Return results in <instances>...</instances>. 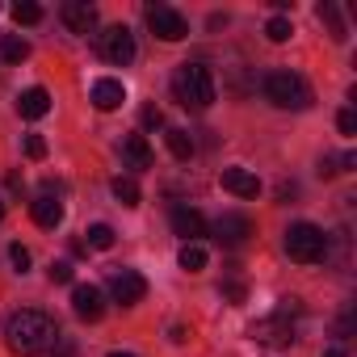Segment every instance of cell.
Returning a JSON list of instances; mask_svg holds the SVG:
<instances>
[{
    "mask_svg": "<svg viewBox=\"0 0 357 357\" xmlns=\"http://www.w3.org/2000/svg\"><path fill=\"white\" fill-rule=\"evenodd\" d=\"M55 340H59V328H55V319H51L47 311L26 307V311L9 315V324H5V344H9L17 357H38V353H47Z\"/></svg>",
    "mask_w": 357,
    "mask_h": 357,
    "instance_id": "1",
    "label": "cell"
},
{
    "mask_svg": "<svg viewBox=\"0 0 357 357\" xmlns=\"http://www.w3.org/2000/svg\"><path fill=\"white\" fill-rule=\"evenodd\" d=\"M172 97L185 109H211L215 101V76L202 63H181L172 72Z\"/></svg>",
    "mask_w": 357,
    "mask_h": 357,
    "instance_id": "2",
    "label": "cell"
},
{
    "mask_svg": "<svg viewBox=\"0 0 357 357\" xmlns=\"http://www.w3.org/2000/svg\"><path fill=\"white\" fill-rule=\"evenodd\" d=\"M265 97H269L278 109H307V105H311V84H307L298 72L278 68V72L265 76Z\"/></svg>",
    "mask_w": 357,
    "mask_h": 357,
    "instance_id": "3",
    "label": "cell"
},
{
    "mask_svg": "<svg viewBox=\"0 0 357 357\" xmlns=\"http://www.w3.org/2000/svg\"><path fill=\"white\" fill-rule=\"evenodd\" d=\"M286 252H290V261H298V265H319V261L328 257V236H324V227H315V223H294V227L286 231Z\"/></svg>",
    "mask_w": 357,
    "mask_h": 357,
    "instance_id": "4",
    "label": "cell"
},
{
    "mask_svg": "<svg viewBox=\"0 0 357 357\" xmlns=\"http://www.w3.org/2000/svg\"><path fill=\"white\" fill-rule=\"evenodd\" d=\"M143 17H147V30H151L155 38H164V43H181V38L190 34V22L176 13L172 5H147Z\"/></svg>",
    "mask_w": 357,
    "mask_h": 357,
    "instance_id": "5",
    "label": "cell"
},
{
    "mask_svg": "<svg viewBox=\"0 0 357 357\" xmlns=\"http://www.w3.org/2000/svg\"><path fill=\"white\" fill-rule=\"evenodd\" d=\"M97 51H101L105 63L126 68V63L135 59V34H130L126 26H109L105 34H97Z\"/></svg>",
    "mask_w": 357,
    "mask_h": 357,
    "instance_id": "6",
    "label": "cell"
},
{
    "mask_svg": "<svg viewBox=\"0 0 357 357\" xmlns=\"http://www.w3.org/2000/svg\"><path fill=\"white\" fill-rule=\"evenodd\" d=\"M105 282H109L114 303H122V307H135V303L147 294V282H143V273H135V269H109Z\"/></svg>",
    "mask_w": 357,
    "mask_h": 357,
    "instance_id": "7",
    "label": "cell"
},
{
    "mask_svg": "<svg viewBox=\"0 0 357 357\" xmlns=\"http://www.w3.org/2000/svg\"><path fill=\"white\" fill-rule=\"evenodd\" d=\"M248 336H252L257 344H273V349H282V344L294 340V324H290L286 315H265V319H257V324L248 328Z\"/></svg>",
    "mask_w": 357,
    "mask_h": 357,
    "instance_id": "8",
    "label": "cell"
},
{
    "mask_svg": "<svg viewBox=\"0 0 357 357\" xmlns=\"http://www.w3.org/2000/svg\"><path fill=\"white\" fill-rule=\"evenodd\" d=\"M168 219H172V231L181 236L185 244H198V240L206 236V219H202L194 206H172V215H168Z\"/></svg>",
    "mask_w": 357,
    "mask_h": 357,
    "instance_id": "9",
    "label": "cell"
},
{
    "mask_svg": "<svg viewBox=\"0 0 357 357\" xmlns=\"http://www.w3.org/2000/svg\"><path fill=\"white\" fill-rule=\"evenodd\" d=\"M215 236H219V244H227V248H240V244H248V236H252V219L248 215H223L219 223H215Z\"/></svg>",
    "mask_w": 357,
    "mask_h": 357,
    "instance_id": "10",
    "label": "cell"
},
{
    "mask_svg": "<svg viewBox=\"0 0 357 357\" xmlns=\"http://www.w3.org/2000/svg\"><path fill=\"white\" fill-rule=\"evenodd\" d=\"M59 17H63V26L72 34H93L97 30V9L89 5V0H68V5L59 9Z\"/></svg>",
    "mask_w": 357,
    "mask_h": 357,
    "instance_id": "11",
    "label": "cell"
},
{
    "mask_svg": "<svg viewBox=\"0 0 357 357\" xmlns=\"http://www.w3.org/2000/svg\"><path fill=\"white\" fill-rule=\"evenodd\" d=\"M30 215H34L38 227L55 231V227L63 223V202H59V194H38V198L30 202Z\"/></svg>",
    "mask_w": 357,
    "mask_h": 357,
    "instance_id": "12",
    "label": "cell"
},
{
    "mask_svg": "<svg viewBox=\"0 0 357 357\" xmlns=\"http://www.w3.org/2000/svg\"><path fill=\"white\" fill-rule=\"evenodd\" d=\"M72 307H76V315L89 319V324H97V319L105 315V298H101L97 286H76V290H72Z\"/></svg>",
    "mask_w": 357,
    "mask_h": 357,
    "instance_id": "13",
    "label": "cell"
},
{
    "mask_svg": "<svg viewBox=\"0 0 357 357\" xmlns=\"http://www.w3.org/2000/svg\"><path fill=\"white\" fill-rule=\"evenodd\" d=\"M219 181H223V190L236 194V198H257V194H261V181H257L248 168H223Z\"/></svg>",
    "mask_w": 357,
    "mask_h": 357,
    "instance_id": "14",
    "label": "cell"
},
{
    "mask_svg": "<svg viewBox=\"0 0 357 357\" xmlns=\"http://www.w3.org/2000/svg\"><path fill=\"white\" fill-rule=\"evenodd\" d=\"M17 114H22V118H30V122L47 118V114H51V93H47V89H38V84H34V89H26V93L17 97Z\"/></svg>",
    "mask_w": 357,
    "mask_h": 357,
    "instance_id": "15",
    "label": "cell"
},
{
    "mask_svg": "<svg viewBox=\"0 0 357 357\" xmlns=\"http://www.w3.org/2000/svg\"><path fill=\"white\" fill-rule=\"evenodd\" d=\"M122 160H126V168H135V172H143V168L155 164V155H151V147H147L143 135H126V139H122Z\"/></svg>",
    "mask_w": 357,
    "mask_h": 357,
    "instance_id": "16",
    "label": "cell"
},
{
    "mask_svg": "<svg viewBox=\"0 0 357 357\" xmlns=\"http://www.w3.org/2000/svg\"><path fill=\"white\" fill-rule=\"evenodd\" d=\"M122 101H126V89H122V80H109V76H105V80H97V84H93V105H97L101 114L118 109Z\"/></svg>",
    "mask_w": 357,
    "mask_h": 357,
    "instance_id": "17",
    "label": "cell"
},
{
    "mask_svg": "<svg viewBox=\"0 0 357 357\" xmlns=\"http://www.w3.org/2000/svg\"><path fill=\"white\" fill-rule=\"evenodd\" d=\"M206 261H211V257H206V248H202V244H181V252H176V265H181L185 273H202V269H206Z\"/></svg>",
    "mask_w": 357,
    "mask_h": 357,
    "instance_id": "18",
    "label": "cell"
},
{
    "mask_svg": "<svg viewBox=\"0 0 357 357\" xmlns=\"http://www.w3.org/2000/svg\"><path fill=\"white\" fill-rule=\"evenodd\" d=\"M164 143H168V151H172L176 160H190V155H194V135H190V130H181V126L164 130Z\"/></svg>",
    "mask_w": 357,
    "mask_h": 357,
    "instance_id": "19",
    "label": "cell"
},
{
    "mask_svg": "<svg viewBox=\"0 0 357 357\" xmlns=\"http://www.w3.org/2000/svg\"><path fill=\"white\" fill-rule=\"evenodd\" d=\"M0 59H5V63H26L30 59V43L17 38V34H5V38H0Z\"/></svg>",
    "mask_w": 357,
    "mask_h": 357,
    "instance_id": "20",
    "label": "cell"
},
{
    "mask_svg": "<svg viewBox=\"0 0 357 357\" xmlns=\"http://www.w3.org/2000/svg\"><path fill=\"white\" fill-rule=\"evenodd\" d=\"M109 190H114V198H118L122 206H139V198H143L135 176H114V185H109Z\"/></svg>",
    "mask_w": 357,
    "mask_h": 357,
    "instance_id": "21",
    "label": "cell"
},
{
    "mask_svg": "<svg viewBox=\"0 0 357 357\" xmlns=\"http://www.w3.org/2000/svg\"><path fill=\"white\" fill-rule=\"evenodd\" d=\"M84 236H89V240H84V248H97V252L114 248V227H109V223H93Z\"/></svg>",
    "mask_w": 357,
    "mask_h": 357,
    "instance_id": "22",
    "label": "cell"
},
{
    "mask_svg": "<svg viewBox=\"0 0 357 357\" xmlns=\"http://www.w3.org/2000/svg\"><path fill=\"white\" fill-rule=\"evenodd\" d=\"M13 22L17 26H38L43 22V5H34V0H17V5H13Z\"/></svg>",
    "mask_w": 357,
    "mask_h": 357,
    "instance_id": "23",
    "label": "cell"
},
{
    "mask_svg": "<svg viewBox=\"0 0 357 357\" xmlns=\"http://www.w3.org/2000/svg\"><path fill=\"white\" fill-rule=\"evenodd\" d=\"M265 34H269V43H286V38L294 34V26H290V17H282V13H278V17H269V22H265Z\"/></svg>",
    "mask_w": 357,
    "mask_h": 357,
    "instance_id": "24",
    "label": "cell"
},
{
    "mask_svg": "<svg viewBox=\"0 0 357 357\" xmlns=\"http://www.w3.org/2000/svg\"><path fill=\"white\" fill-rule=\"evenodd\" d=\"M319 22H328V30H332V38H336V43L344 38V26H340V13H336V5H319Z\"/></svg>",
    "mask_w": 357,
    "mask_h": 357,
    "instance_id": "25",
    "label": "cell"
},
{
    "mask_svg": "<svg viewBox=\"0 0 357 357\" xmlns=\"http://www.w3.org/2000/svg\"><path fill=\"white\" fill-rule=\"evenodd\" d=\"M47 278H51V282H59V286H68V282H72V265H68V261H51Z\"/></svg>",
    "mask_w": 357,
    "mask_h": 357,
    "instance_id": "26",
    "label": "cell"
},
{
    "mask_svg": "<svg viewBox=\"0 0 357 357\" xmlns=\"http://www.w3.org/2000/svg\"><path fill=\"white\" fill-rule=\"evenodd\" d=\"M26 155L30 160H43L47 155V139L43 135H26Z\"/></svg>",
    "mask_w": 357,
    "mask_h": 357,
    "instance_id": "27",
    "label": "cell"
},
{
    "mask_svg": "<svg viewBox=\"0 0 357 357\" xmlns=\"http://www.w3.org/2000/svg\"><path fill=\"white\" fill-rule=\"evenodd\" d=\"M9 261H13V269H17V273H26V269H30V252H26L22 244H9Z\"/></svg>",
    "mask_w": 357,
    "mask_h": 357,
    "instance_id": "28",
    "label": "cell"
},
{
    "mask_svg": "<svg viewBox=\"0 0 357 357\" xmlns=\"http://www.w3.org/2000/svg\"><path fill=\"white\" fill-rule=\"evenodd\" d=\"M336 126H340V135H353V130H357V114H353V109H340Z\"/></svg>",
    "mask_w": 357,
    "mask_h": 357,
    "instance_id": "29",
    "label": "cell"
},
{
    "mask_svg": "<svg viewBox=\"0 0 357 357\" xmlns=\"http://www.w3.org/2000/svg\"><path fill=\"white\" fill-rule=\"evenodd\" d=\"M143 126H164V114H160L155 105H147V109H143Z\"/></svg>",
    "mask_w": 357,
    "mask_h": 357,
    "instance_id": "30",
    "label": "cell"
},
{
    "mask_svg": "<svg viewBox=\"0 0 357 357\" xmlns=\"http://www.w3.org/2000/svg\"><path fill=\"white\" fill-rule=\"evenodd\" d=\"M223 294H227L231 303H244V294H248V290H244L240 282H227V286H223Z\"/></svg>",
    "mask_w": 357,
    "mask_h": 357,
    "instance_id": "31",
    "label": "cell"
},
{
    "mask_svg": "<svg viewBox=\"0 0 357 357\" xmlns=\"http://www.w3.org/2000/svg\"><path fill=\"white\" fill-rule=\"evenodd\" d=\"M51 357H72V340H68V336H59V340L51 344Z\"/></svg>",
    "mask_w": 357,
    "mask_h": 357,
    "instance_id": "32",
    "label": "cell"
},
{
    "mask_svg": "<svg viewBox=\"0 0 357 357\" xmlns=\"http://www.w3.org/2000/svg\"><path fill=\"white\" fill-rule=\"evenodd\" d=\"M336 172H340V168H336V160H332V155H324V160H319V176H336Z\"/></svg>",
    "mask_w": 357,
    "mask_h": 357,
    "instance_id": "33",
    "label": "cell"
},
{
    "mask_svg": "<svg viewBox=\"0 0 357 357\" xmlns=\"http://www.w3.org/2000/svg\"><path fill=\"white\" fill-rule=\"evenodd\" d=\"M324 357H344V349H324Z\"/></svg>",
    "mask_w": 357,
    "mask_h": 357,
    "instance_id": "34",
    "label": "cell"
},
{
    "mask_svg": "<svg viewBox=\"0 0 357 357\" xmlns=\"http://www.w3.org/2000/svg\"><path fill=\"white\" fill-rule=\"evenodd\" d=\"M109 357H135V353H109Z\"/></svg>",
    "mask_w": 357,
    "mask_h": 357,
    "instance_id": "35",
    "label": "cell"
},
{
    "mask_svg": "<svg viewBox=\"0 0 357 357\" xmlns=\"http://www.w3.org/2000/svg\"><path fill=\"white\" fill-rule=\"evenodd\" d=\"M0 219H5V202H0Z\"/></svg>",
    "mask_w": 357,
    "mask_h": 357,
    "instance_id": "36",
    "label": "cell"
}]
</instances>
